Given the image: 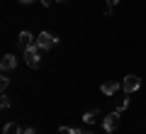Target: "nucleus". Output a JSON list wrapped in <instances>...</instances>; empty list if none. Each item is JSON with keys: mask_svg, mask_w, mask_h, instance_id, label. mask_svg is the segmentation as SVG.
<instances>
[{"mask_svg": "<svg viewBox=\"0 0 146 134\" xmlns=\"http://www.w3.org/2000/svg\"><path fill=\"white\" fill-rule=\"evenodd\" d=\"M39 51L42 49L36 47H29V49H25V61H27V66L29 68H39V63H42V56H39Z\"/></svg>", "mask_w": 146, "mask_h": 134, "instance_id": "nucleus-1", "label": "nucleus"}, {"mask_svg": "<svg viewBox=\"0 0 146 134\" xmlns=\"http://www.w3.org/2000/svg\"><path fill=\"white\" fill-rule=\"evenodd\" d=\"M56 37L51 34V32H39V37H36V47L42 49V51H46V49H54L56 47Z\"/></svg>", "mask_w": 146, "mask_h": 134, "instance_id": "nucleus-2", "label": "nucleus"}, {"mask_svg": "<svg viewBox=\"0 0 146 134\" xmlns=\"http://www.w3.org/2000/svg\"><path fill=\"white\" fill-rule=\"evenodd\" d=\"M139 88H141V78H139V76H127L124 81H122V90H124L127 95L136 93Z\"/></svg>", "mask_w": 146, "mask_h": 134, "instance_id": "nucleus-3", "label": "nucleus"}, {"mask_svg": "<svg viewBox=\"0 0 146 134\" xmlns=\"http://www.w3.org/2000/svg\"><path fill=\"white\" fill-rule=\"evenodd\" d=\"M102 127H105V132H115V129L119 127V112H117V110H115V112H110L107 117L102 119Z\"/></svg>", "mask_w": 146, "mask_h": 134, "instance_id": "nucleus-4", "label": "nucleus"}, {"mask_svg": "<svg viewBox=\"0 0 146 134\" xmlns=\"http://www.w3.org/2000/svg\"><path fill=\"white\" fill-rule=\"evenodd\" d=\"M119 88H122V83H117V81H105L102 85H100V90H102L105 95H115Z\"/></svg>", "mask_w": 146, "mask_h": 134, "instance_id": "nucleus-5", "label": "nucleus"}, {"mask_svg": "<svg viewBox=\"0 0 146 134\" xmlns=\"http://www.w3.org/2000/svg\"><path fill=\"white\" fill-rule=\"evenodd\" d=\"M17 41H20V47H22V49H29V47H34V44H36V39L29 34V32H20Z\"/></svg>", "mask_w": 146, "mask_h": 134, "instance_id": "nucleus-6", "label": "nucleus"}, {"mask_svg": "<svg viewBox=\"0 0 146 134\" xmlns=\"http://www.w3.org/2000/svg\"><path fill=\"white\" fill-rule=\"evenodd\" d=\"M15 66H17V59L12 56V54H5L3 61H0V68H3V71H12Z\"/></svg>", "mask_w": 146, "mask_h": 134, "instance_id": "nucleus-7", "label": "nucleus"}, {"mask_svg": "<svg viewBox=\"0 0 146 134\" xmlns=\"http://www.w3.org/2000/svg\"><path fill=\"white\" fill-rule=\"evenodd\" d=\"M22 129H20V124H15V122H7L5 127H3V134H20Z\"/></svg>", "mask_w": 146, "mask_h": 134, "instance_id": "nucleus-8", "label": "nucleus"}, {"mask_svg": "<svg viewBox=\"0 0 146 134\" xmlns=\"http://www.w3.org/2000/svg\"><path fill=\"white\" fill-rule=\"evenodd\" d=\"M58 132H61V134H93V132H85V129H76V127H61V129H58Z\"/></svg>", "mask_w": 146, "mask_h": 134, "instance_id": "nucleus-9", "label": "nucleus"}, {"mask_svg": "<svg viewBox=\"0 0 146 134\" xmlns=\"http://www.w3.org/2000/svg\"><path fill=\"white\" fill-rule=\"evenodd\" d=\"M95 117H98V110H93V112H85V115H83V122H85V124H93Z\"/></svg>", "mask_w": 146, "mask_h": 134, "instance_id": "nucleus-10", "label": "nucleus"}, {"mask_svg": "<svg viewBox=\"0 0 146 134\" xmlns=\"http://www.w3.org/2000/svg\"><path fill=\"white\" fill-rule=\"evenodd\" d=\"M0 107H3V110H7V107H10V98H7L5 93H3V98H0Z\"/></svg>", "mask_w": 146, "mask_h": 134, "instance_id": "nucleus-11", "label": "nucleus"}, {"mask_svg": "<svg viewBox=\"0 0 146 134\" xmlns=\"http://www.w3.org/2000/svg\"><path fill=\"white\" fill-rule=\"evenodd\" d=\"M7 85H10V78H5V76H3V78H0V90L5 93V90H7Z\"/></svg>", "mask_w": 146, "mask_h": 134, "instance_id": "nucleus-12", "label": "nucleus"}, {"mask_svg": "<svg viewBox=\"0 0 146 134\" xmlns=\"http://www.w3.org/2000/svg\"><path fill=\"white\" fill-rule=\"evenodd\" d=\"M20 134H36V132H34V129H32V127H29V129H22V132H20Z\"/></svg>", "mask_w": 146, "mask_h": 134, "instance_id": "nucleus-13", "label": "nucleus"}, {"mask_svg": "<svg viewBox=\"0 0 146 134\" xmlns=\"http://www.w3.org/2000/svg\"><path fill=\"white\" fill-rule=\"evenodd\" d=\"M117 3H119V0H107V5L112 7V5H117Z\"/></svg>", "mask_w": 146, "mask_h": 134, "instance_id": "nucleus-14", "label": "nucleus"}, {"mask_svg": "<svg viewBox=\"0 0 146 134\" xmlns=\"http://www.w3.org/2000/svg\"><path fill=\"white\" fill-rule=\"evenodd\" d=\"M51 3H54V0H42V5H46V7L51 5Z\"/></svg>", "mask_w": 146, "mask_h": 134, "instance_id": "nucleus-15", "label": "nucleus"}, {"mask_svg": "<svg viewBox=\"0 0 146 134\" xmlns=\"http://www.w3.org/2000/svg\"><path fill=\"white\" fill-rule=\"evenodd\" d=\"M20 3L22 5H29V3H34V0H20Z\"/></svg>", "mask_w": 146, "mask_h": 134, "instance_id": "nucleus-16", "label": "nucleus"}, {"mask_svg": "<svg viewBox=\"0 0 146 134\" xmlns=\"http://www.w3.org/2000/svg\"><path fill=\"white\" fill-rule=\"evenodd\" d=\"M56 3H63V0H56Z\"/></svg>", "mask_w": 146, "mask_h": 134, "instance_id": "nucleus-17", "label": "nucleus"}]
</instances>
